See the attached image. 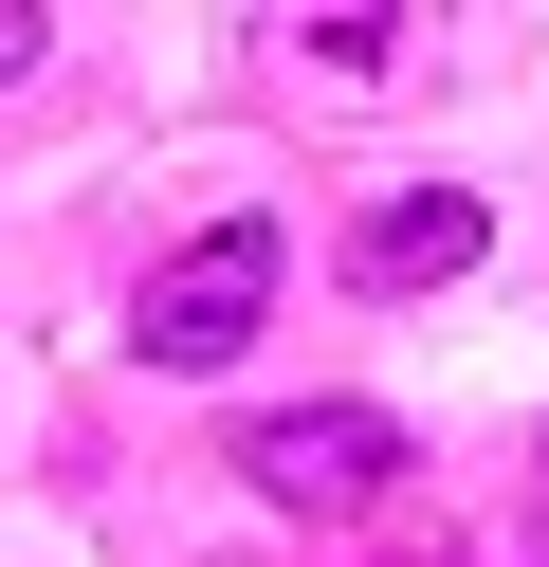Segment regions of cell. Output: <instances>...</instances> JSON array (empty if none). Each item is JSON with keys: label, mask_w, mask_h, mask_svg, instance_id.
Masks as SVG:
<instances>
[{"label": "cell", "mask_w": 549, "mask_h": 567, "mask_svg": "<svg viewBox=\"0 0 549 567\" xmlns=\"http://www.w3.org/2000/svg\"><path fill=\"white\" fill-rule=\"evenodd\" d=\"M37 38H55V19H37V0H0V74H37Z\"/></svg>", "instance_id": "obj_5"}, {"label": "cell", "mask_w": 549, "mask_h": 567, "mask_svg": "<svg viewBox=\"0 0 549 567\" xmlns=\"http://www.w3.org/2000/svg\"><path fill=\"white\" fill-rule=\"evenodd\" d=\"M476 257H495V202L476 184H403V202L348 220V293H439V275H476Z\"/></svg>", "instance_id": "obj_3"}, {"label": "cell", "mask_w": 549, "mask_h": 567, "mask_svg": "<svg viewBox=\"0 0 549 567\" xmlns=\"http://www.w3.org/2000/svg\"><path fill=\"white\" fill-rule=\"evenodd\" d=\"M238 476L275 494V513L329 530V513H366V494L403 476V421H385V403H293V421H256V440H238Z\"/></svg>", "instance_id": "obj_2"}, {"label": "cell", "mask_w": 549, "mask_h": 567, "mask_svg": "<svg viewBox=\"0 0 549 567\" xmlns=\"http://www.w3.org/2000/svg\"><path fill=\"white\" fill-rule=\"evenodd\" d=\"M403 567H476V549H403Z\"/></svg>", "instance_id": "obj_6"}, {"label": "cell", "mask_w": 549, "mask_h": 567, "mask_svg": "<svg viewBox=\"0 0 549 567\" xmlns=\"http://www.w3.org/2000/svg\"><path fill=\"white\" fill-rule=\"evenodd\" d=\"M275 257H293V238L256 220V202H238V220H202L165 275H146V367H238L256 311H275Z\"/></svg>", "instance_id": "obj_1"}, {"label": "cell", "mask_w": 549, "mask_h": 567, "mask_svg": "<svg viewBox=\"0 0 549 567\" xmlns=\"http://www.w3.org/2000/svg\"><path fill=\"white\" fill-rule=\"evenodd\" d=\"M293 38V74H329V92H403V55H421V19H385V0H348V19H275Z\"/></svg>", "instance_id": "obj_4"}]
</instances>
